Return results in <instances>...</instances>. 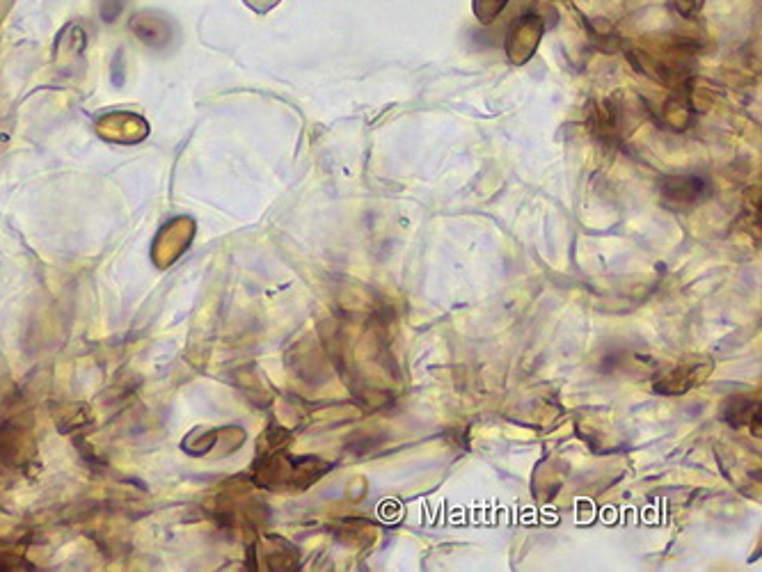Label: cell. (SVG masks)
<instances>
[{
  "mask_svg": "<svg viewBox=\"0 0 762 572\" xmlns=\"http://www.w3.org/2000/svg\"><path fill=\"white\" fill-rule=\"evenodd\" d=\"M245 3H248L252 10H257V12H268L271 7L280 3V0H245Z\"/></svg>",
  "mask_w": 762,
  "mask_h": 572,
  "instance_id": "7",
  "label": "cell"
},
{
  "mask_svg": "<svg viewBox=\"0 0 762 572\" xmlns=\"http://www.w3.org/2000/svg\"><path fill=\"white\" fill-rule=\"evenodd\" d=\"M710 197L708 179L698 174H682V177H666L662 181V202L671 211H692Z\"/></svg>",
  "mask_w": 762,
  "mask_h": 572,
  "instance_id": "1",
  "label": "cell"
},
{
  "mask_svg": "<svg viewBox=\"0 0 762 572\" xmlns=\"http://www.w3.org/2000/svg\"><path fill=\"white\" fill-rule=\"evenodd\" d=\"M710 367H703L701 362L694 364H685V367L673 369L669 376L655 385V389L660 394H687L689 389L696 387L698 383H703L708 378Z\"/></svg>",
  "mask_w": 762,
  "mask_h": 572,
  "instance_id": "3",
  "label": "cell"
},
{
  "mask_svg": "<svg viewBox=\"0 0 762 572\" xmlns=\"http://www.w3.org/2000/svg\"><path fill=\"white\" fill-rule=\"evenodd\" d=\"M133 30H136V35L142 39V42L152 46H156L158 42H165L170 35L168 21L156 19L154 14H138L136 21H133Z\"/></svg>",
  "mask_w": 762,
  "mask_h": 572,
  "instance_id": "5",
  "label": "cell"
},
{
  "mask_svg": "<svg viewBox=\"0 0 762 572\" xmlns=\"http://www.w3.org/2000/svg\"><path fill=\"white\" fill-rule=\"evenodd\" d=\"M721 417L735 428H740L744 424L758 428V421H760L758 401L749 399V396H730V399L724 403V408H721Z\"/></svg>",
  "mask_w": 762,
  "mask_h": 572,
  "instance_id": "4",
  "label": "cell"
},
{
  "mask_svg": "<svg viewBox=\"0 0 762 572\" xmlns=\"http://www.w3.org/2000/svg\"><path fill=\"white\" fill-rule=\"evenodd\" d=\"M538 37H541V23L536 17H522L511 30V39H508V53L513 60L525 62L531 53L536 51Z\"/></svg>",
  "mask_w": 762,
  "mask_h": 572,
  "instance_id": "2",
  "label": "cell"
},
{
  "mask_svg": "<svg viewBox=\"0 0 762 572\" xmlns=\"http://www.w3.org/2000/svg\"><path fill=\"white\" fill-rule=\"evenodd\" d=\"M506 3L508 0H474V12L483 23H490L499 12L504 10Z\"/></svg>",
  "mask_w": 762,
  "mask_h": 572,
  "instance_id": "6",
  "label": "cell"
}]
</instances>
